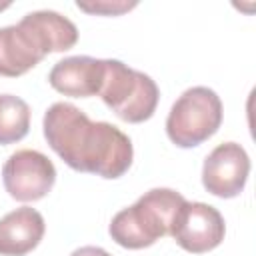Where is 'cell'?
I'll return each mask as SVG.
<instances>
[{
	"instance_id": "cell-12",
	"label": "cell",
	"mask_w": 256,
	"mask_h": 256,
	"mask_svg": "<svg viewBox=\"0 0 256 256\" xmlns=\"http://www.w3.org/2000/svg\"><path fill=\"white\" fill-rule=\"evenodd\" d=\"M136 2H96V4H84V2H78V8L80 10H86V12H94V14H122L130 8H134Z\"/></svg>"
},
{
	"instance_id": "cell-11",
	"label": "cell",
	"mask_w": 256,
	"mask_h": 256,
	"mask_svg": "<svg viewBox=\"0 0 256 256\" xmlns=\"http://www.w3.org/2000/svg\"><path fill=\"white\" fill-rule=\"evenodd\" d=\"M30 130V106L14 96L0 94V144H14Z\"/></svg>"
},
{
	"instance_id": "cell-7",
	"label": "cell",
	"mask_w": 256,
	"mask_h": 256,
	"mask_svg": "<svg viewBox=\"0 0 256 256\" xmlns=\"http://www.w3.org/2000/svg\"><path fill=\"white\" fill-rule=\"evenodd\" d=\"M168 234L186 252L204 254L214 250L224 240L226 224L214 206L186 200L178 210Z\"/></svg>"
},
{
	"instance_id": "cell-10",
	"label": "cell",
	"mask_w": 256,
	"mask_h": 256,
	"mask_svg": "<svg viewBox=\"0 0 256 256\" xmlns=\"http://www.w3.org/2000/svg\"><path fill=\"white\" fill-rule=\"evenodd\" d=\"M46 224L38 210L30 206L16 208L0 218V254L2 256H24L32 252L42 236Z\"/></svg>"
},
{
	"instance_id": "cell-8",
	"label": "cell",
	"mask_w": 256,
	"mask_h": 256,
	"mask_svg": "<svg viewBox=\"0 0 256 256\" xmlns=\"http://www.w3.org/2000/svg\"><path fill=\"white\" fill-rule=\"evenodd\" d=\"M250 174V158L238 142L218 144L204 160L202 184L218 198L238 196Z\"/></svg>"
},
{
	"instance_id": "cell-2",
	"label": "cell",
	"mask_w": 256,
	"mask_h": 256,
	"mask_svg": "<svg viewBox=\"0 0 256 256\" xmlns=\"http://www.w3.org/2000/svg\"><path fill=\"white\" fill-rule=\"evenodd\" d=\"M78 42V28L54 10L28 12L18 24L0 28V76L16 78L50 52H64Z\"/></svg>"
},
{
	"instance_id": "cell-5",
	"label": "cell",
	"mask_w": 256,
	"mask_h": 256,
	"mask_svg": "<svg viewBox=\"0 0 256 256\" xmlns=\"http://www.w3.org/2000/svg\"><path fill=\"white\" fill-rule=\"evenodd\" d=\"M222 124L220 96L208 86L184 90L166 118V134L180 148H192L218 132Z\"/></svg>"
},
{
	"instance_id": "cell-4",
	"label": "cell",
	"mask_w": 256,
	"mask_h": 256,
	"mask_svg": "<svg viewBox=\"0 0 256 256\" xmlns=\"http://www.w3.org/2000/svg\"><path fill=\"white\" fill-rule=\"evenodd\" d=\"M104 66V80L98 94L104 104L124 122L138 124L152 118L160 98L156 82L120 60L106 58Z\"/></svg>"
},
{
	"instance_id": "cell-9",
	"label": "cell",
	"mask_w": 256,
	"mask_h": 256,
	"mask_svg": "<svg viewBox=\"0 0 256 256\" xmlns=\"http://www.w3.org/2000/svg\"><path fill=\"white\" fill-rule=\"evenodd\" d=\"M104 60L92 56H68L56 62L48 74L50 86L72 98H90L100 94L104 80Z\"/></svg>"
},
{
	"instance_id": "cell-13",
	"label": "cell",
	"mask_w": 256,
	"mask_h": 256,
	"mask_svg": "<svg viewBox=\"0 0 256 256\" xmlns=\"http://www.w3.org/2000/svg\"><path fill=\"white\" fill-rule=\"evenodd\" d=\"M70 256H112V254H108L104 248H98V246H82L74 250Z\"/></svg>"
},
{
	"instance_id": "cell-6",
	"label": "cell",
	"mask_w": 256,
	"mask_h": 256,
	"mask_svg": "<svg viewBox=\"0 0 256 256\" xmlns=\"http://www.w3.org/2000/svg\"><path fill=\"white\" fill-rule=\"evenodd\" d=\"M2 182L14 200L36 202L52 190L56 168L52 160L38 150H16L2 166Z\"/></svg>"
},
{
	"instance_id": "cell-3",
	"label": "cell",
	"mask_w": 256,
	"mask_h": 256,
	"mask_svg": "<svg viewBox=\"0 0 256 256\" xmlns=\"http://www.w3.org/2000/svg\"><path fill=\"white\" fill-rule=\"evenodd\" d=\"M186 198L172 188H152L142 194L132 206L120 210L108 232L112 240L130 250L152 246L158 238L170 232V226Z\"/></svg>"
},
{
	"instance_id": "cell-1",
	"label": "cell",
	"mask_w": 256,
	"mask_h": 256,
	"mask_svg": "<svg viewBox=\"0 0 256 256\" xmlns=\"http://www.w3.org/2000/svg\"><path fill=\"white\" fill-rule=\"evenodd\" d=\"M48 146L78 172L120 178L132 164L130 138L110 122H94L70 102H56L44 114Z\"/></svg>"
}]
</instances>
